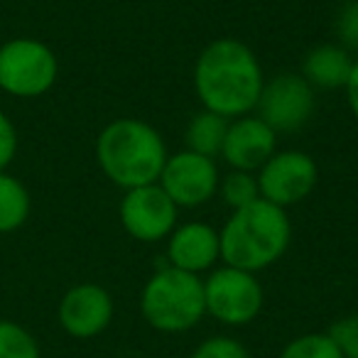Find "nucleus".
Listing matches in <instances>:
<instances>
[{
    "label": "nucleus",
    "instance_id": "aec40b11",
    "mask_svg": "<svg viewBox=\"0 0 358 358\" xmlns=\"http://www.w3.org/2000/svg\"><path fill=\"white\" fill-rule=\"evenodd\" d=\"M327 334L343 358H358V312L336 319Z\"/></svg>",
    "mask_w": 358,
    "mask_h": 358
},
{
    "label": "nucleus",
    "instance_id": "6e6552de",
    "mask_svg": "<svg viewBox=\"0 0 358 358\" xmlns=\"http://www.w3.org/2000/svg\"><path fill=\"white\" fill-rule=\"evenodd\" d=\"M260 199L287 209L304 201L319 182V167L312 155L302 150H278L263 167L255 172Z\"/></svg>",
    "mask_w": 358,
    "mask_h": 358
},
{
    "label": "nucleus",
    "instance_id": "f8f14e48",
    "mask_svg": "<svg viewBox=\"0 0 358 358\" xmlns=\"http://www.w3.org/2000/svg\"><path fill=\"white\" fill-rule=\"evenodd\" d=\"M278 138L280 135L255 113L241 115V118L229 120L221 157L231 169L258 172L278 152Z\"/></svg>",
    "mask_w": 358,
    "mask_h": 358
},
{
    "label": "nucleus",
    "instance_id": "5701e85b",
    "mask_svg": "<svg viewBox=\"0 0 358 358\" xmlns=\"http://www.w3.org/2000/svg\"><path fill=\"white\" fill-rule=\"evenodd\" d=\"M17 155V130L15 123L0 110V172H6L8 164Z\"/></svg>",
    "mask_w": 358,
    "mask_h": 358
},
{
    "label": "nucleus",
    "instance_id": "ddd939ff",
    "mask_svg": "<svg viewBox=\"0 0 358 358\" xmlns=\"http://www.w3.org/2000/svg\"><path fill=\"white\" fill-rule=\"evenodd\" d=\"M221 260L219 231L204 221H187L177 224V229L167 238V265L185 273L199 275L211 273Z\"/></svg>",
    "mask_w": 358,
    "mask_h": 358
},
{
    "label": "nucleus",
    "instance_id": "0eeeda50",
    "mask_svg": "<svg viewBox=\"0 0 358 358\" xmlns=\"http://www.w3.org/2000/svg\"><path fill=\"white\" fill-rule=\"evenodd\" d=\"M317 96L314 89L297 71H285L265 79L253 113L268 123L278 135L297 133L312 120Z\"/></svg>",
    "mask_w": 358,
    "mask_h": 358
},
{
    "label": "nucleus",
    "instance_id": "f257e3e1",
    "mask_svg": "<svg viewBox=\"0 0 358 358\" xmlns=\"http://www.w3.org/2000/svg\"><path fill=\"white\" fill-rule=\"evenodd\" d=\"M192 81L201 108L234 120L255 110L265 76L260 59L245 42L219 37L199 52Z\"/></svg>",
    "mask_w": 358,
    "mask_h": 358
},
{
    "label": "nucleus",
    "instance_id": "4be33fe9",
    "mask_svg": "<svg viewBox=\"0 0 358 358\" xmlns=\"http://www.w3.org/2000/svg\"><path fill=\"white\" fill-rule=\"evenodd\" d=\"M189 358H250V353L234 336H209L192 351Z\"/></svg>",
    "mask_w": 358,
    "mask_h": 358
},
{
    "label": "nucleus",
    "instance_id": "423d86ee",
    "mask_svg": "<svg viewBox=\"0 0 358 358\" xmlns=\"http://www.w3.org/2000/svg\"><path fill=\"white\" fill-rule=\"evenodd\" d=\"M206 314L226 327H245L263 312L265 292L258 275L221 265L204 280Z\"/></svg>",
    "mask_w": 358,
    "mask_h": 358
},
{
    "label": "nucleus",
    "instance_id": "412c9836",
    "mask_svg": "<svg viewBox=\"0 0 358 358\" xmlns=\"http://www.w3.org/2000/svg\"><path fill=\"white\" fill-rule=\"evenodd\" d=\"M334 32L343 50L358 55V0H348L338 10L336 20H334Z\"/></svg>",
    "mask_w": 358,
    "mask_h": 358
},
{
    "label": "nucleus",
    "instance_id": "a211bd4d",
    "mask_svg": "<svg viewBox=\"0 0 358 358\" xmlns=\"http://www.w3.org/2000/svg\"><path fill=\"white\" fill-rule=\"evenodd\" d=\"M0 358H42L40 343L22 324L0 319Z\"/></svg>",
    "mask_w": 358,
    "mask_h": 358
},
{
    "label": "nucleus",
    "instance_id": "1a4fd4ad",
    "mask_svg": "<svg viewBox=\"0 0 358 358\" xmlns=\"http://www.w3.org/2000/svg\"><path fill=\"white\" fill-rule=\"evenodd\" d=\"M221 172L216 159L179 150L169 155L157 185L179 209H196L219 194Z\"/></svg>",
    "mask_w": 358,
    "mask_h": 358
},
{
    "label": "nucleus",
    "instance_id": "6ab92c4d",
    "mask_svg": "<svg viewBox=\"0 0 358 358\" xmlns=\"http://www.w3.org/2000/svg\"><path fill=\"white\" fill-rule=\"evenodd\" d=\"M280 358H343L329 334H302L282 348Z\"/></svg>",
    "mask_w": 358,
    "mask_h": 358
},
{
    "label": "nucleus",
    "instance_id": "7ed1b4c3",
    "mask_svg": "<svg viewBox=\"0 0 358 358\" xmlns=\"http://www.w3.org/2000/svg\"><path fill=\"white\" fill-rule=\"evenodd\" d=\"M219 238L224 265L258 275L287 253L292 243V221L287 209L258 199L250 206L231 211Z\"/></svg>",
    "mask_w": 358,
    "mask_h": 358
},
{
    "label": "nucleus",
    "instance_id": "20e7f679",
    "mask_svg": "<svg viewBox=\"0 0 358 358\" xmlns=\"http://www.w3.org/2000/svg\"><path fill=\"white\" fill-rule=\"evenodd\" d=\"M140 312L152 329L162 334H182L206 317L204 280L172 265L155 270L140 292Z\"/></svg>",
    "mask_w": 358,
    "mask_h": 358
},
{
    "label": "nucleus",
    "instance_id": "f03ea898",
    "mask_svg": "<svg viewBox=\"0 0 358 358\" xmlns=\"http://www.w3.org/2000/svg\"><path fill=\"white\" fill-rule=\"evenodd\" d=\"M167 143L140 118H115L96 138V162L123 192L155 185L167 162Z\"/></svg>",
    "mask_w": 358,
    "mask_h": 358
},
{
    "label": "nucleus",
    "instance_id": "b1692460",
    "mask_svg": "<svg viewBox=\"0 0 358 358\" xmlns=\"http://www.w3.org/2000/svg\"><path fill=\"white\" fill-rule=\"evenodd\" d=\"M343 91H346V101H348V108H351V115L358 120V57H356V62H353L351 76H348Z\"/></svg>",
    "mask_w": 358,
    "mask_h": 358
},
{
    "label": "nucleus",
    "instance_id": "4468645a",
    "mask_svg": "<svg viewBox=\"0 0 358 358\" xmlns=\"http://www.w3.org/2000/svg\"><path fill=\"white\" fill-rule=\"evenodd\" d=\"M353 62L356 57L343 50L341 45H317L307 52L299 74L314 91H336L346 86Z\"/></svg>",
    "mask_w": 358,
    "mask_h": 358
},
{
    "label": "nucleus",
    "instance_id": "2eb2a0df",
    "mask_svg": "<svg viewBox=\"0 0 358 358\" xmlns=\"http://www.w3.org/2000/svg\"><path fill=\"white\" fill-rule=\"evenodd\" d=\"M226 130H229V118L201 108L199 113L192 115V120L187 123V130H185L187 148L185 150H192V152L204 155V157H211V159L221 157Z\"/></svg>",
    "mask_w": 358,
    "mask_h": 358
},
{
    "label": "nucleus",
    "instance_id": "9d476101",
    "mask_svg": "<svg viewBox=\"0 0 358 358\" xmlns=\"http://www.w3.org/2000/svg\"><path fill=\"white\" fill-rule=\"evenodd\" d=\"M118 216L130 238L140 243H159V241H167L169 234L177 229L179 206L155 182V185L125 192L118 206Z\"/></svg>",
    "mask_w": 358,
    "mask_h": 358
},
{
    "label": "nucleus",
    "instance_id": "dca6fc26",
    "mask_svg": "<svg viewBox=\"0 0 358 358\" xmlns=\"http://www.w3.org/2000/svg\"><path fill=\"white\" fill-rule=\"evenodd\" d=\"M32 199L27 187L8 172H0V234H13L30 219Z\"/></svg>",
    "mask_w": 358,
    "mask_h": 358
},
{
    "label": "nucleus",
    "instance_id": "9b49d317",
    "mask_svg": "<svg viewBox=\"0 0 358 358\" xmlns=\"http://www.w3.org/2000/svg\"><path fill=\"white\" fill-rule=\"evenodd\" d=\"M113 297L103 285L81 282L64 292L57 309L59 327L74 338H94L113 322Z\"/></svg>",
    "mask_w": 358,
    "mask_h": 358
},
{
    "label": "nucleus",
    "instance_id": "f3484780",
    "mask_svg": "<svg viewBox=\"0 0 358 358\" xmlns=\"http://www.w3.org/2000/svg\"><path fill=\"white\" fill-rule=\"evenodd\" d=\"M219 196L231 206V211L250 206L260 199V187L255 172H241V169H229L221 174L219 182Z\"/></svg>",
    "mask_w": 358,
    "mask_h": 358
},
{
    "label": "nucleus",
    "instance_id": "39448f33",
    "mask_svg": "<svg viewBox=\"0 0 358 358\" xmlns=\"http://www.w3.org/2000/svg\"><path fill=\"white\" fill-rule=\"evenodd\" d=\"M59 76L55 50L35 37H15L0 45V91L15 99H40Z\"/></svg>",
    "mask_w": 358,
    "mask_h": 358
}]
</instances>
